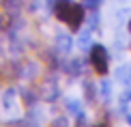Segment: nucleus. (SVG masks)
I'll return each mask as SVG.
<instances>
[{
	"mask_svg": "<svg viewBox=\"0 0 131 127\" xmlns=\"http://www.w3.org/2000/svg\"><path fill=\"white\" fill-rule=\"evenodd\" d=\"M88 58H90V65L97 75H101V78L107 75V71H110V54H107V50L101 43H92Z\"/></svg>",
	"mask_w": 131,
	"mask_h": 127,
	"instance_id": "obj_1",
	"label": "nucleus"
},
{
	"mask_svg": "<svg viewBox=\"0 0 131 127\" xmlns=\"http://www.w3.org/2000/svg\"><path fill=\"white\" fill-rule=\"evenodd\" d=\"M39 95L43 101H56L58 97H60V86H58V82L56 78H47V80H43V84L39 88Z\"/></svg>",
	"mask_w": 131,
	"mask_h": 127,
	"instance_id": "obj_2",
	"label": "nucleus"
},
{
	"mask_svg": "<svg viewBox=\"0 0 131 127\" xmlns=\"http://www.w3.org/2000/svg\"><path fill=\"white\" fill-rule=\"evenodd\" d=\"M54 47L58 50V54H67L73 50V37L69 35V32H56V37H54Z\"/></svg>",
	"mask_w": 131,
	"mask_h": 127,
	"instance_id": "obj_3",
	"label": "nucleus"
},
{
	"mask_svg": "<svg viewBox=\"0 0 131 127\" xmlns=\"http://www.w3.org/2000/svg\"><path fill=\"white\" fill-rule=\"evenodd\" d=\"M37 75H39L37 60H21L19 63V80H35Z\"/></svg>",
	"mask_w": 131,
	"mask_h": 127,
	"instance_id": "obj_4",
	"label": "nucleus"
},
{
	"mask_svg": "<svg viewBox=\"0 0 131 127\" xmlns=\"http://www.w3.org/2000/svg\"><path fill=\"white\" fill-rule=\"evenodd\" d=\"M17 95H19V91L17 88H13V86H9L7 91L0 95V106H2V110H7V112H11V110L15 108V101H17Z\"/></svg>",
	"mask_w": 131,
	"mask_h": 127,
	"instance_id": "obj_5",
	"label": "nucleus"
},
{
	"mask_svg": "<svg viewBox=\"0 0 131 127\" xmlns=\"http://www.w3.org/2000/svg\"><path fill=\"white\" fill-rule=\"evenodd\" d=\"M97 97H99V86L92 80H84V99H86V103L88 106H95Z\"/></svg>",
	"mask_w": 131,
	"mask_h": 127,
	"instance_id": "obj_6",
	"label": "nucleus"
},
{
	"mask_svg": "<svg viewBox=\"0 0 131 127\" xmlns=\"http://www.w3.org/2000/svg\"><path fill=\"white\" fill-rule=\"evenodd\" d=\"M82 67H84V63H82V58H69L62 63V71L64 73H69L71 78H78L82 73Z\"/></svg>",
	"mask_w": 131,
	"mask_h": 127,
	"instance_id": "obj_7",
	"label": "nucleus"
},
{
	"mask_svg": "<svg viewBox=\"0 0 131 127\" xmlns=\"http://www.w3.org/2000/svg\"><path fill=\"white\" fill-rule=\"evenodd\" d=\"M17 91H19V99L24 101V106H26V108H35L37 99L41 97L39 93H35L32 88H17Z\"/></svg>",
	"mask_w": 131,
	"mask_h": 127,
	"instance_id": "obj_8",
	"label": "nucleus"
},
{
	"mask_svg": "<svg viewBox=\"0 0 131 127\" xmlns=\"http://www.w3.org/2000/svg\"><path fill=\"white\" fill-rule=\"evenodd\" d=\"M64 108H67V112H69V116H82L84 114V106H82V101H78V99H73V97H69V99H64Z\"/></svg>",
	"mask_w": 131,
	"mask_h": 127,
	"instance_id": "obj_9",
	"label": "nucleus"
},
{
	"mask_svg": "<svg viewBox=\"0 0 131 127\" xmlns=\"http://www.w3.org/2000/svg\"><path fill=\"white\" fill-rule=\"evenodd\" d=\"M112 82L105 78V75H103L101 78V82H99V97L103 99V103H110L112 101Z\"/></svg>",
	"mask_w": 131,
	"mask_h": 127,
	"instance_id": "obj_10",
	"label": "nucleus"
},
{
	"mask_svg": "<svg viewBox=\"0 0 131 127\" xmlns=\"http://www.w3.org/2000/svg\"><path fill=\"white\" fill-rule=\"evenodd\" d=\"M92 32H95L92 28H86V30L80 32V37H78V47L80 50H84V52H86V50L92 47Z\"/></svg>",
	"mask_w": 131,
	"mask_h": 127,
	"instance_id": "obj_11",
	"label": "nucleus"
},
{
	"mask_svg": "<svg viewBox=\"0 0 131 127\" xmlns=\"http://www.w3.org/2000/svg\"><path fill=\"white\" fill-rule=\"evenodd\" d=\"M0 4H2V9L9 15H15L24 9V0H0Z\"/></svg>",
	"mask_w": 131,
	"mask_h": 127,
	"instance_id": "obj_12",
	"label": "nucleus"
},
{
	"mask_svg": "<svg viewBox=\"0 0 131 127\" xmlns=\"http://www.w3.org/2000/svg\"><path fill=\"white\" fill-rule=\"evenodd\" d=\"M116 78L118 82H123V84H131V65H121V67L116 69Z\"/></svg>",
	"mask_w": 131,
	"mask_h": 127,
	"instance_id": "obj_13",
	"label": "nucleus"
},
{
	"mask_svg": "<svg viewBox=\"0 0 131 127\" xmlns=\"http://www.w3.org/2000/svg\"><path fill=\"white\" fill-rule=\"evenodd\" d=\"M47 127H71V123L67 116H56V119H52V123Z\"/></svg>",
	"mask_w": 131,
	"mask_h": 127,
	"instance_id": "obj_14",
	"label": "nucleus"
},
{
	"mask_svg": "<svg viewBox=\"0 0 131 127\" xmlns=\"http://www.w3.org/2000/svg\"><path fill=\"white\" fill-rule=\"evenodd\" d=\"M101 2H103V0H82V4H84L88 11H99Z\"/></svg>",
	"mask_w": 131,
	"mask_h": 127,
	"instance_id": "obj_15",
	"label": "nucleus"
},
{
	"mask_svg": "<svg viewBox=\"0 0 131 127\" xmlns=\"http://www.w3.org/2000/svg\"><path fill=\"white\" fill-rule=\"evenodd\" d=\"M75 127H92V125L88 123L86 114H82V116H78V119H75Z\"/></svg>",
	"mask_w": 131,
	"mask_h": 127,
	"instance_id": "obj_16",
	"label": "nucleus"
},
{
	"mask_svg": "<svg viewBox=\"0 0 131 127\" xmlns=\"http://www.w3.org/2000/svg\"><path fill=\"white\" fill-rule=\"evenodd\" d=\"M4 28H7V11L0 9V30H4Z\"/></svg>",
	"mask_w": 131,
	"mask_h": 127,
	"instance_id": "obj_17",
	"label": "nucleus"
},
{
	"mask_svg": "<svg viewBox=\"0 0 131 127\" xmlns=\"http://www.w3.org/2000/svg\"><path fill=\"white\" fill-rule=\"evenodd\" d=\"M125 119H127V123L131 125V110H127V112H125Z\"/></svg>",
	"mask_w": 131,
	"mask_h": 127,
	"instance_id": "obj_18",
	"label": "nucleus"
},
{
	"mask_svg": "<svg viewBox=\"0 0 131 127\" xmlns=\"http://www.w3.org/2000/svg\"><path fill=\"white\" fill-rule=\"evenodd\" d=\"M92 127H110L107 123H97V125H92Z\"/></svg>",
	"mask_w": 131,
	"mask_h": 127,
	"instance_id": "obj_19",
	"label": "nucleus"
},
{
	"mask_svg": "<svg viewBox=\"0 0 131 127\" xmlns=\"http://www.w3.org/2000/svg\"><path fill=\"white\" fill-rule=\"evenodd\" d=\"M129 32H131V19H129Z\"/></svg>",
	"mask_w": 131,
	"mask_h": 127,
	"instance_id": "obj_20",
	"label": "nucleus"
},
{
	"mask_svg": "<svg viewBox=\"0 0 131 127\" xmlns=\"http://www.w3.org/2000/svg\"><path fill=\"white\" fill-rule=\"evenodd\" d=\"M0 63H2V52H0Z\"/></svg>",
	"mask_w": 131,
	"mask_h": 127,
	"instance_id": "obj_21",
	"label": "nucleus"
}]
</instances>
